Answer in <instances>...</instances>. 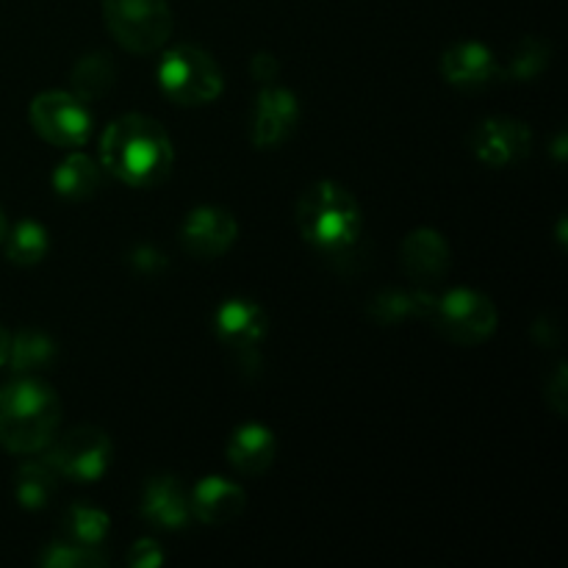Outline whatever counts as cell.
<instances>
[{
  "instance_id": "7",
  "label": "cell",
  "mask_w": 568,
  "mask_h": 568,
  "mask_svg": "<svg viewBox=\"0 0 568 568\" xmlns=\"http://www.w3.org/2000/svg\"><path fill=\"white\" fill-rule=\"evenodd\" d=\"M44 458L59 471L61 480L98 483L109 471L114 447H111L109 433L94 425H83L61 436Z\"/></svg>"
},
{
  "instance_id": "10",
  "label": "cell",
  "mask_w": 568,
  "mask_h": 568,
  "mask_svg": "<svg viewBox=\"0 0 568 568\" xmlns=\"http://www.w3.org/2000/svg\"><path fill=\"white\" fill-rule=\"evenodd\" d=\"M530 148V128L514 116H488L471 133V153L494 170H503V166L527 159Z\"/></svg>"
},
{
  "instance_id": "2",
  "label": "cell",
  "mask_w": 568,
  "mask_h": 568,
  "mask_svg": "<svg viewBox=\"0 0 568 568\" xmlns=\"http://www.w3.org/2000/svg\"><path fill=\"white\" fill-rule=\"evenodd\" d=\"M61 425V399L48 383L20 377L0 388V444L14 455L50 447Z\"/></svg>"
},
{
  "instance_id": "32",
  "label": "cell",
  "mask_w": 568,
  "mask_h": 568,
  "mask_svg": "<svg viewBox=\"0 0 568 568\" xmlns=\"http://www.w3.org/2000/svg\"><path fill=\"white\" fill-rule=\"evenodd\" d=\"M9 344H11V336H9V333H6V327L0 325V366H3L6 361H9Z\"/></svg>"
},
{
  "instance_id": "27",
  "label": "cell",
  "mask_w": 568,
  "mask_h": 568,
  "mask_svg": "<svg viewBox=\"0 0 568 568\" xmlns=\"http://www.w3.org/2000/svg\"><path fill=\"white\" fill-rule=\"evenodd\" d=\"M128 264L142 272V275H159V272L166 270V255L153 244H139L128 253Z\"/></svg>"
},
{
  "instance_id": "23",
  "label": "cell",
  "mask_w": 568,
  "mask_h": 568,
  "mask_svg": "<svg viewBox=\"0 0 568 568\" xmlns=\"http://www.w3.org/2000/svg\"><path fill=\"white\" fill-rule=\"evenodd\" d=\"M111 519L109 514H103L100 508H92V505H70L61 516V538L70 544H78V547L100 549L109 538Z\"/></svg>"
},
{
  "instance_id": "13",
  "label": "cell",
  "mask_w": 568,
  "mask_h": 568,
  "mask_svg": "<svg viewBox=\"0 0 568 568\" xmlns=\"http://www.w3.org/2000/svg\"><path fill=\"white\" fill-rule=\"evenodd\" d=\"M399 258H403V270L408 277L419 283H438L447 277L449 266H453V250L442 233L433 227H419L405 236Z\"/></svg>"
},
{
  "instance_id": "12",
  "label": "cell",
  "mask_w": 568,
  "mask_h": 568,
  "mask_svg": "<svg viewBox=\"0 0 568 568\" xmlns=\"http://www.w3.org/2000/svg\"><path fill=\"white\" fill-rule=\"evenodd\" d=\"M270 331L266 311L253 300H225L214 311V333L220 344L239 355H253Z\"/></svg>"
},
{
  "instance_id": "26",
  "label": "cell",
  "mask_w": 568,
  "mask_h": 568,
  "mask_svg": "<svg viewBox=\"0 0 568 568\" xmlns=\"http://www.w3.org/2000/svg\"><path fill=\"white\" fill-rule=\"evenodd\" d=\"M39 564L44 568H103L109 558L103 555V549L78 547V544L61 538V541L44 547V552L39 555Z\"/></svg>"
},
{
  "instance_id": "21",
  "label": "cell",
  "mask_w": 568,
  "mask_h": 568,
  "mask_svg": "<svg viewBox=\"0 0 568 568\" xmlns=\"http://www.w3.org/2000/svg\"><path fill=\"white\" fill-rule=\"evenodd\" d=\"M59 471L48 464V458H33L17 469L14 497L26 510L48 508L50 499L59 491Z\"/></svg>"
},
{
  "instance_id": "3",
  "label": "cell",
  "mask_w": 568,
  "mask_h": 568,
  "mask_svg": "<svg viewBox=\"0 0 568 568\" xmlns=\"http://www.w3.org/2000/svg\"><path fill=\"white\" fill-rule=\"evenodd\" d=\"M297 227L305 242L320 253L344 255L358 244L364 216L349 189L333 181H320L300 197Z\"/></svg>"
},
{
  "instance_id": "16",
  "label": "cell",
  "mask_w": 568,
  "mask_h": 568,
  "mask_svg": "<svg viewBox=\"0 0 568 568\" xmlns=\"http://www.w3.org/2000/svg\"><path fill=\"white\" fill-rule=\"evenodd\" d=\"M192 516L203 525H227L239 519L247 508V494L239 483L225 480V477H203L192 488Z\"/></svg>"
},
{
  "instance_id": "22",
  "label": "cell",
  "mask_w": 568,
  "mask_h": 568,
  "mask_svg": "<svg viewBox=\"0 0 568 568\" xmlns=\"http://www.w3.org/2000/svg\"><path fill=\"white\" fill-rule=\"evenodd\" d=\"M116 67L109 53H89L75 61L70 72L72 94L81 98L83 103H94V100L105 98L114 89Z\"/></svg>"
},
{
  "instance_id": "4",
  "label": "cell",
  "mask_w": 568,
  "mask_h": 568,
  "mask_svg": "<svg viewBox=\"0 0 568 568\" xmlns=\"http://www.w3.org/2000/svg\"><path fill=\"white\" fill-rule=\"evenodd\" d=\"M159 87L178 105H209L225 89V75L197 44H178L161 55Z\"/></svg>"
},
{
  "instance_id": "20",
  "label": "cell",
  "mask_w": 568,
  "mask_h": 568,
  "mask_svg": "<svg viewBox=\"0 0 568 568\" xmlns=\"http://www.w3.org/2000/svg\"><path fill=\"white\" fill-rule=\"evenodd\" d=\"M55 358H59V347H55L53 338L48 333L26 327V331L11 336L6 364L11 366L17 377H33L39 372H48L55 364Z\"/></svg>"
},
{
  "instance_id": "1",
  "label": "cell",
  "mask_w": 568,
  "mask_h": 568,
  "mask_svg": "<svg viewBox=\"0 0 568 568\" xmlns=\"http://www.w3.org/2000/svg\"><path fill=\"white\" fill-rule=\"evenodd\" d=\"M103 170L133 189L159 186L172 172V139L153 116L122 114L100 139Z\"/></svg>"
},
{
  "instance_id": "24",
  "label": "cell",
  "mask_w": 568,
  "mask_h": 568,
  "mask_svg": "<svg viewBox=\"0 0 568 568\" xmlns=\"http://www.w3.org/2000/svg\"><path fill=\"white\" fill-rule=\"evenodd\" d=\"M6 255H9L11 264L17 266H33L48 255L50 239L39 222L22 220L17 222L14 231L6 233Z\"/></svg>"
},
{
  "instance_id": "14",
  "label": "cell",
  "mask_w": 568,
  "mask_h": 568,
  "mask_svg": "<svg viewBox=\"0 0 568 568\" xmlns=\"http://www.w3.org/2000/svg\"><path fill=\"white\" fill-rule=\"evenodd\" d=\"M139 510L159 530H183L192 521V497L178 477H153L144 486Z\"/></svg>"
},
{
  "instance_id": "33",
  "label": "cell",
  "mask_w": 568,
  "mask_h": 568,
  "mask_svg": "<svg viewBox=\"0 0 568 568\" xmlns=\"http://www.w3.org/2000/svg\"><path fill=\"white\" fill-rule=\"evenodd\" d=\"M552 153H555V159H558V161H564V159H566V133H564V131H560V133H558V139H555Z\"/></svg>"
},
{
  "instance_id": "11",
  "label": "cell",
  "mask_w": 568,
  "mask_h": 568,
  "mask_svg": "<svg viewBox=\"0 0 568 568\" xmlns=\"http://www.w3.org/2000/svg\"><path fill=\"white\" fill-rule=\"evenodd\" d=\"M236 239L239 222L233 220L231 211L220 209V205H200V209L189 211L181 225L183 250L203 261L225 255L236 244Z\"/></svg>"
},
{
  "instance_id": "6",
  "label": "cell",
  "mask_w": 568,
  "mask_h": 568,
  "mask_svg": "<svg viewBox=\"0 0 568 568\" xmlns=\"http://www.w3.org/2000/svg\"><path fill=\"white\" fill-rule=\"evenodd\" d=\"M430 322H436V327L449 342L477 347L494 336L499 314L497 305L486 294L475 292V288H453L444 297H438Z\"/></svg>"
},
{
  "instance_id": "5",
  "label": "cell",
  "mask_w": 568,
  "mask_h": 568,
  "mask_svg": "<svg viewBox=\"0 0 568 568\" xmlns=\"http://www.w3.org/2000/svg\"><path fill=\"white\" fill-rule=\"evenodd\" d=\"M103 20L111 37L136 55L164 48L175 26L166 0H103Z\"/></svg>"
},
{
  "instance_id": "9",
  "label": "cell",
  "mask_w": 568,
  "mask_h": 568,
  "mask_svg": "<svg viewBox=\"0 0 568 568\" xmlns=\"http://www.w3.org/2000/svg\"><path fill=\"white\" fill-rule=\"evenodd\" d=\"M300 125V100L292 89L266 83L255 98L253 116H250V139L255 148H281Z\"/></svg>"
},
{
  "instance_id": "15",
  "label": "cell",
  "mask_w": 568,
  "mask_h": 568,
  "mask_svg": "<svg viewBox=\"0 0 568 568\" xmlns=\"http://www.w3.org/2000/svg\"><path fill=\"white\" fill-rule=\"evenodd\" d=\"M503 72L497 55L480 42H458L444 50L442 75L449 87L483 89Z\"/></svg>"
},
{
  "instance_id": "29",
  "label": "cell",
  "mask_w": 568,
  "mask_h": 568,
  "mask_svg": "<svg viewBox=\"0 0 568 568\" xmlns=\"http://www.w3.org/2000/svg\"><path fill=\"white\" fill-rule=\"evenodd\" d=\"M161 564H164V552H161L159 544L150 541V538L136 541L131 547V552H128V566L131 568H155Z\"/></svg>"
},
{
  "instance_id": "25",
  "label": "cell",
  "mask_w": 568,
  "mask_h": 568,
  "mask_svg": "<svg viewBox=\"0 0 568 568\" xmlns=\"http://www.w3.org/2000/svg\"><path fill=\"white\" fill-rule=\"evenodd\" d=\"M549 59H552V48H549V42H544V39L538 37H525L514 48V53H510L508 64H505L503 72L510 78V81H519V83L536 81V78L549 67Z\"/></svg>"
},
{
  "instance_id": "17",
  "label": "cell",
  "mask_w": 568,
  "mask_h": 568,
  "mask_svg": "<svg viewBox=\"0 0 568 568\" xmlns=\"http://www.w3.org/2000/svg\"><path fill=\"white\" fill-rule=\"evenodd\" d=\"M277 458V438L270 427L250 422L233 430L227 442V464L247 477H261L272 469Z\"/></svg>"
},
{
  "instance_id": "30",
  "label": "cell",
  "mask_w": 568,
  "mask_h": 568,
  "mask_svg": "<svg viewBox=\"0 0 568 568\" xmlns=\"http://www.w3.org/2000/svg\"><path fill=\"white\" fill-rule=\"evenodd\" d=\"M250 72H253V78L261 83V87H266V83L277 81V75H281V64H277V59L272 53H255L253 61H250Z\"/></svg>"
},
{
  "instance_id": "19",
  "label": "cell",
  "mask_w": 568,
  "mask_h": 568,
  "mask_svg": "<svg viewBox=\"0 0 568 568\" xmlns=\"http://www.w3.org/2000/svg\"><path fill=\"white\" fill-rule=\"evenodd\" d=\"M100 183H103V166L87 153H70L53 170L55 194L72 203L92 200L100 192Z\"/></svg>"
},
{
  "instance_id": "34",
  "label": "cell",
  "mask_w": 568,
  "mask_h": 568,
  "mask_svg": "<svg viewBox=\"0 0 568 568\" xmlns=\"http://www.w3.org/2000/svg\"><path fill=\"white\" fill-rule=\"evenodd\" d=\"M6 233H9V222H6L3 209H0V242H3V239H6Z\"/></svg>"
},
{
  "instance_id": "8",
  "label": "cell",
  "mask_w": 568,
  "mask_h": 568,
  "mask_svg": "<svg viewBox=\"0 0 568 568\" xmlns=\"http://www.w3.org/2000/svg\"><path fill=\"white\" fill-rule=\"evenodd\" d=\"M31 125L53 148H83L92 136V114L72 92H42L31 100Z\"/></svg>"
},
{
  "instance_id": "31",
  "label": "cell",
  "mask_w": 568,
  "mask_h": 568,
  "mask_svg": "<svg viewBox=\"0 0 568 568\" xmlns=\"http://www.w3.org/2000/svg\"><path fill=\"white\" fill-rule=\"evenodd\" d=\"M532 338L541 344L544 349H555L560 344V325L555 316H541V320L532 325Z\"/></svg>"
},
{
  "instance_id": "18",
  "label": "cell",
  "mask_w": 568,
  "mask_h": 568,
  "mask_svg": "<svg viewBox=\"0 0 568 568\" xmlns=\"http://www.w3.org/2000/svg\"><path fill=\"white\" fill-rule=\"evenodd\" d=\"M438 297L425 288H388L369 303V316L383 327L403 325L408 320H433Z\"/></svg>"
},
{
  "instance_id": "28",
  "label": "cell",
  "mask_w": 568,
  "mask_h": 568,
  "mask_svg": "<svg viewBox=\"0 0 568 568\" xmlns=\"http://www.w3.org/2000/svg\"><path fill=\"white\" fill-rule=\"evenodd\" d=\"M547 403L552 405L555 414L566 416V408H568V369H566L564 361L555 366L552 377L547 381Z\"/></svg>"
}]
</instances>
